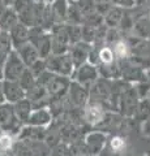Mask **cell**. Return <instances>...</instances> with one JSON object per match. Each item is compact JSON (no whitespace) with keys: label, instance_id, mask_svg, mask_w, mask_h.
<instances>
[{"label":"cell","instance_id":"6da1fadb","mask_svg":"<svg viewBox=\"0 0 150 156\" xmlns=\"http://www.w3.org/2000/svg\"><path fill=\"white\" fill-rule=\"evenodd\" d=\"M68 78L69 77L59 76V74H55V73H51L48 70H45L41 76L37 77V82L41 83L42 86H45V89L47 90L50 98L61 99V96L69 89L71 82Z\"/></svg>","mask_w":150,"mask_h":156},{"label":"cell","instance_id":"7a4b0ae2","mask_svg":"<svg viewBox=\"0 0 150 156\" xmlns=\"http://www.w3.org/2000/svg\"><path fill=\"white\" fill-rule=\"evenodd\" d=\"M46 70L59 76L71 77L73 74L75 64L68 52L65 53H52L46 58Z\"/></svg>","mask_w":150,"mask_h":156},{"label":"cell","instance_id":"3957f363","mask_svg":"<svg viewBox=\"0 0 150 156\" xmlns=\"http://www.w3.org/2000/svg\"><path fill=\"white\" fill-rule=\"evenodd\" d=\"M22 122L16 115L14 105L8 101L0 103V130L7 133H18Z\"/></svg>","mask_w":150,"mask_h":156},{"label":"cell","instance_id":"277c9868","mask_svg":"<svg viewBox=\"0 0 150 156\" xmlns=\"http://www.w3.org/2000/svg\"><path fill=\"white\" fill-rule=\"evenodd\" d=\"M25 62L17 53V51H9L5 64H4V70H3V80L7 81H18L24 70L26 69Z\"/></svg>","mask_w":150,"mask_h":156},{"label":"cell","instance_id":"5b68a950","mask_svg":"<svg viewBox=\"0 0 150 156\" xmlns=\"http://www.w3.org/2000/svg\"><path fill=\"white\" fill-rule=\"evenodd\" d=\"M75 81L80 83L85 89H90L94 85V82L98 80V69L94 64L90 62H84L77 66V70L75 72Z\"/></svg>","mask_w":150,"mask_h":156},{"label":"cell","instance_id":"8992f818","mask_svg":"<svg viewBox=\"0 0 150 156\" xmlns=\"http://www.w3.org/2000/svg\"><path fill=\"white\" fill-rule=\"evenodd\" d=\"M29 41L35 46L41 58H47L51 55V35L43 33L39 29H34V30H30Z\"/></svg>","mask_w":150,"mask_h":156},{"label":"cell","instance_id":"52a82bcc","mask_svg":"<svg viewBox=\"0 0 150 156\" xmlns=\"http://www.w3.org/2000/svg\"><path fill=\"white\" fill-rule=\"evenodd\" d=\"M3 95L4 101L14 104L16 101L26 98V91L22 89L18 81H7L3 80Z\"/></svg>","mask_w":150,"mask_h":156},{"label":"cell","instance_id":"ba28073f","mask_svg":"<svg viewBox=\"0 0 150 156\" xmlns=\"http://www.w3.org/2000/svg\"><path fill=\"white\" fill-rule=\"evenodd\" d=\"M68 53L72 57L75 66H79L88 61V57L90 53V46L88 44V42H82V41L76 42L68 50Z\"/></svg>","mask_w":150,"mask_h":156},{"label":"cell","instance_id":"9c48e42d","mask_svg":"<svg viewBox=\"0 0 150 156\" xmlns=\"http://www.w3.org/2000/svg\"><path fill=\"white\" fill-rule=\"evenodd\" d=\"M16 51H17L18 55H20V57L22 58V61L25 62V65L27 68L31 66L38 58H41L39 53H38V50L30 41H27L25 43H22L21 46L16 47Z\"/></svg>","mask_w":150,"mask_h":156},{"label":"cell","instance_id":"30bf717a","mask_svg":"<svg viewBox=\"0 0 150 156\" xmlns=\"http://www.w3.org/2000/svg\"><path fill=\"white\" fill-rule=\"evenodd\" d=\"M51 122V112L47 111L45 107H41V108H33V111L30 112L26 124L30 126H46Z\"/></svg>","mask_w":150,"mask_h":156},{"label":"cell","instance_id":"8fae6325","mask_svg":"<svg viewBox=\"0 0 150 156\" xmlns=\"http://www.w3.org/2000/svg\"><path fill=\"white\" fill-rule=\"evenodd\" d=\"M11 42H12V46L16 48L18 46H21L22 43H25L29 41V38H30V29H29L26 25H24L22 22L18 21L16 25H14L11 30Z\"/></svg>","mask_w":150,"mask_h":156},{"label":"cell","instance_id":"7c38bea8","mask_svg":"<svg viewBox=\"0 0 150 156\" xmlns=\"http://www.w3.org/2000/svg\"><path fill=\"white\" fill-rule=\"evenodd\" d=\"M84 119L91 125H98L103 121L104 119V111L103 107L99 103H90L84 108Z\"/></svg>","mask_w":150,"mask_h":156},{"label":"cell","instance_id":"4fadbf2b","mask_svg":"<svg viewBox=\"0 0 150 156\" xmlns=\"http://www.w3.org/2000/svg\"><path fill=\"white\" fill-rule=\"evenodd\" d=\"M137 98L138 92L137 89H128L122 94V99H120V105H122L123 113L125 115H133L134 109L137 107Z\"/></svg>","mask_w":150,"mask_h":156},{"label":"cell","instance_id":"5bb4252c","mask_svg":"<svg viewBox=\"0 0 150 156\" xmlns=\"http://www.w3.org/2000/svg\"><path fill=\"white\" fill-rule=\"evenodd\" d=\"M106 140H107V135L101 133V131H94V133L88 134L85 139V144H86V150L90 154H98L99 151H102L104 147Z\"/></svg>","mask_w":150,"mask_h":156},{"label":"cell","instance_id":"9a60e30c","mask_svg":"<svg viewBox=\"0 0 150 156\" xmlns=\"http://www.w3.org/2000/svg\"><path fill=\"white\" fill-rule=\"evenodd\" d=\"M69 95H71L72 103L77 107H84L89 98L88 89L82 87L80 83H77L76 81L69 85Z\"/></svg>","mask_w":150,"mask_h":156},{"label":"cell","instance_id":"2e32d148","mask_svg":"<svg viewBox=\"0 0 150 156\" xmlns=\"http://www.w3.org/2000/svg\"><path fill=\"white\" fill-rule=\"evenodd\" d=\"M91 89V98H94V100L98 103L101 100H106L111 94V86L108 81H98L94 82V85L90 87Z\"/></svg>","mask_w":150,"mask_h":156},{"label":"cell","instance_id":"e0dca14e","mask_svg":"<svg viewBox=\"0 0 150 156\" xmlns=\"http://www.w3.org/2000/svg\"><path fill=\"white\" fill-rule=\"evenodd\" d=\"M14 105V111H16V115L17 117L20 119V121L24 124H26V120L29 115H30V112L33 111V105H31V101L27 99V98H24V99L16 101V103L13 104Z\"/></svg>","mask_w":150,"mask_h":156},{"label":"cell","instance_id":"ac0fdd59","mask_svg":"<svg viewBox=\"0 0 150 156\" xmlns=\"http://www.w3.org/2000/svg\"><path fill=\"white\" fill-rule=\"evenodd\" d=\"M51 16L56 22L64 21L68 16V7H67L65 0H55L51 5Z\"/></svg>","mask_w":150,"mask_h":156},{"label":"cell","instance_id":"d6986e66","mask_svg":"<svg viewBox=\"0 0 150 156\" xmlns=\"http://www.w3.org/2000/svg\"><path fill=\"white\" fill-rule=\"evenodd\" d=\"M20 21L18 20V14L17 12H14L13 9H5L2 16H0V25H2L3 29H5V30H11V29L16 25V23Z\"/></svg>","mask_w":150,"mask_h":156},{"label":"cell","instance_id":"ffe728a7","mask_svg":"<svg viewBox=\"0 0 150 156\" xmlns=\"http://www.w3.org/2000/svg\"><path fill=\"white\" fill-rule=\"evenodd\" d=\"M18 82H20V85L22 86V89H24V90H25V91H29L33 86L37 83V77L33 74L31 70L29 69V68H26V69L24 70V73L21 74V77H20V80H18Z\"/></svg>","mask_w":150,"mask_h":156},{"label":"cell","instance_id":"44dd1931","mask_svg":"<svg viewBox=\"0 0 150 156\" xmlns=\"http://www.w3.org/2000/svg\"><path fill=\"white\" fill-rule=\"evenodd\" d=\"M123 20V13L119 8H111L108 9V12L106 13L104 22L106 25H108L110 27H115L118 23Z\"/></svg>","mask_w":150,"mask_h":156},{"label":"cell","instance_id":"7402d4cb","mask_svg":"<svg viewBox=\"0 0 150 156\" xmlns=\"http://www.w3.org/2000/svg\"><path fill=\"white\" fill-rule=\"evenodd\" d=\"M98 62H101L102 65L111 64L115 62V55L111 47H102L98 51Z\"/></svg>","mask_w":150,"mask_h":156},{"label":"cell","instance_id":"603a6c76","mask_svg":"<svg viewBox=\"0 0 150 156\" xmlns=\"http://www.w3.org/2000/svg\"><path fill=\"white\" fill-rule=\"evenodd\" d=\"M13 144H14L13 134L0 130V151H2V152L11 151L12 147H13Z\"/></svg>","mask_w":150,"mask_h":156},{"label":"cell","instance_id":"cb8c5ba5","mask_svg":"<svg viewBox=\"0 0 150 156\" xmlns=\"http://www.w3.org/2000/svg\"><path fill=\"white\" fill-rule=\"evenodd\" d=\"M134 112H136L137 117L141 121H146L150 117V100L148 99V100L140 101L136 107V109H134Z\"/></svg>","mask_w":150,"mask_h":156},{"label":"cell","instance_id":"d4e9b609","mask_svg":"<svg viewBox=\"0 0 150 156\" xmlns=\"http://www.w3.org/2000/svg\"><path fill=\"white\" fill-rule=\"evenodd\" d=\"M114 51V55L116 58H119V60H124L125 57L128 56V51H129V47L125 42L123 41H118L115 43V46L112 48Z\"/></svg>","mask_w":150,"mask_h":156},{"label":"cell","instance_id":"484cf974","mask_svg":"<svg viewBox=\"0 0 150 156\" xmlns=\"http://www.w3.org/2000/svg\"><path fill=\"white\" fill-rule=\"evenodd\" d=\"M125 146H127L125 139L122 138V136H119V135L112 136V138L110 139V147L114 152H122V151L125 150Z\"/></svg>","mask_w":150,"mask_h":156},{"label":"cell","instance_id":"4316f807","mask_svg":"<svg viewBox=\"0 0 150 156\" xmlns=\"http://www.w3.org/2000/svg\"><path fill=\"white\" fill-rule=\"evenodd\" d=\"M8 52L5 50H0V80H3V70H4V64H5Z\"/></svg>","mask_w":150,"mask_h":156},{"label":"cell","instance_id":"83f0119b","mask_svg":"<svg viewBox=\"0 0 150 156\" xmlns=\"http://www.w3.org/2000/svg\"><path fill=\"white\" fill-rule=\"evenodd\" d=\"M110 2L116 4L118 7H132L134 0H110Z\"/></svg>","mask_w":150,"mask_h":156},{"label":"cell","instance_id":"f1b7e54d","mask_svg":"<svg viewBox=\"0 0 150 156\" xmlns=\"http://www.w3.org/2000/svg\"><path fill=\"white\" fill-rule=\"evenodd\" d=\"M4 101V95H3V80H0V103Z\"/></svg>","mask_w":150,"mask_h":156},{"label":"cell","instance_id":"f546056e","mask_svg":"<svg viewBox=\"0 0 150 156\" xmlns=\"http://www.w3.org/2000/svg\"><path fill=\"white\" fill-rule=\"evenodd\" d=\"M3 2H5V3H13L14 0H3Z\"/></svg>","mask_w":150,"mask_h":156},{"label":"cell","instance_id":"4dcf8cb0","mask_svg":"<svg viewBox=\"0 0 150 156\" xmlns=\"http://www.w3.org/2000/svg\"><path fill=\"white\" fill-rule=\"evenodd\" d=\"M148 94H149V100H150V91H149V92H148Z\"/></svg>","mask_w":150,"mask_h":156},{"label":"cell","instance_id":"1f68e13d","mask_svg":"<svg viewBox=\"0 0 150 156\" xmlns=\"http://www.w3.org/2000/svg\"><path fill=\"white\" fill-rule=\"evenodd\" d=\"M77 2H79V0H77Z\"/></svg>","mask_w":150,"mask_h":156}]
</instances>
